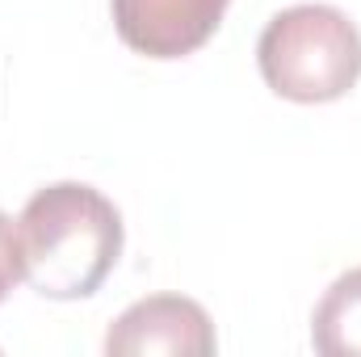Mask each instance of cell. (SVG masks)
<instances>
[{
    "label": "cell",
    "instance_id": "obj_1",
    "mask_svg": "<svg viewBox=\"0 0 361 357\" xmlns=\"http://www.w3.org/2000/svg\"><path fill=\"white\" fill-rule=\"evenodd\" d=\"M17 253L34 294L89 298L122 257V210L85 181L42 185L17 214Z\"/></svg>",
    "mask_w": 361,
    "mask_h": 357
},
{
    "label": "cell",
    "instance_id": "obj_2",
    "mask_svg": "<svg viewBox=\"0 0 361 357\" xmlns=\"http://www.w3.org/2000/svg\"><path fill=\"white\" fill-rule=\"evenodd\" d=\"M257 68L281 101H341L361 80V30L336 4H290L261 30Z\"/></svg>",
    "mask_w": 361,
    "mask_h": 357
},
{
    "label": "cell",
    "instance_id": "obj_3",
    "mask_svg": "<svg viewBox=\"0 0 361 357\" xmlns=\"http://www.w3.org/2000/svg\"><path fill=\"white\" fill-rule=\"evenodd\" d=\"M219 349L202 303L185 294H152L130 303L105 332L109 357H210Z\"/></svg>",
    "mask_w": 361,
    "mask_h": 357
},
{
    "label": "cell",
    "instance_id": "obj_4",
    "mask_svg": "<svg viewBox=\"0 0 361 357\" xmlns=\"http://www.w3.org/2000/svg\"><path fill=\"white\" fill-rule=\"evenodd\" d=\"M231 0H109L118 38L143 59H185L223 25Z\"/></svg>",
    "mask_w": 361,
    "mask_h": 357
},
{
    "label": "cell",
    "instance_id": "obj_5",
    "mask_svg": "<svg viewBox=\"0 0 361 357\" xmlns=\"http://www.w3.org/2000/svg\"><path fill=\"white\" fill-rule=\"evenodd\" d=\"M311 345L324 357H361V265L341 273L315 303Z\"/></svg>",
    "mask_w": 361,
    "mask_h": 357
},
{
    "label": "cell",
    "instance_id": "obj_6",
    "mask_svg": "<svg viewBox=\"0 0 361 357\" xmlns=\"http://www.w3.org/2000/svg\"><path fill=\"white\" fill-rule=\"evenodd\" d=\"M21 282V253H17V223L0 210V303Z\"/></svg>",
    "mask_w": 361,
    "mask_h": 357
}]
</instances>
